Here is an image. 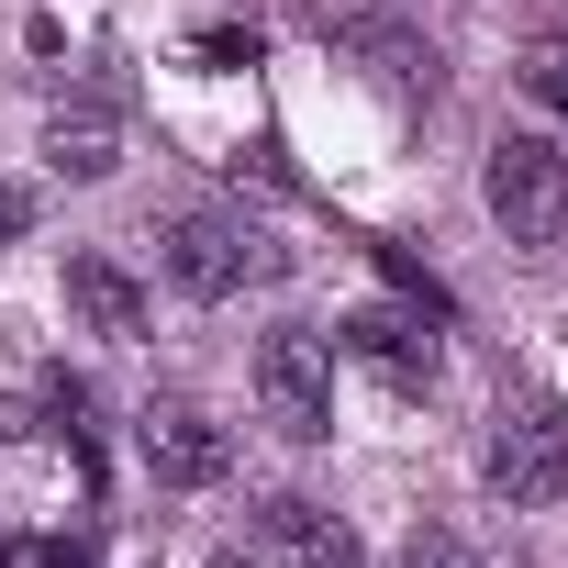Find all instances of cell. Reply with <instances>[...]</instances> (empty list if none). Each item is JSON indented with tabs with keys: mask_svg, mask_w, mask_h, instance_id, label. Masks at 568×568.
I'll return each instance as SVG.
<instances>
[{
	"mask_svg": "<svg viewBox=\"0 0 568 568\" xmlns=\"http://www.w3.org/2000/svg\"><path fill=\"white\" fill-rule=\"evenodd\" d=\"M479 201H490V223H501L524 256H546V245L568 234V156H557L546 134H501L490 168H479Z\"/></svg>",
	"mask_w": 568,
	"mask_h": 568,
	"instance_id": "obj_1",
	"label": "cell"
},
{
	"mask_svg": "<svg viewBox=\"0 0 568 568\" xmlns=\"http://www.w3.org/2000/svg\"><path fill=\"white\" fill-rule=\"evenodd\" d=\"M490 490L513 513L568 501V424H557L546 390H501V413H490Z\"/></svg>",
	"mask_w": 568,
	"mask_h": 568,
	"instance_id": "obj_2",
	"label": "cell"
},
{
	"mask_svg": "<svg viewBox=\"0 0 568 568\" xmlns=\"http://www.w3.org/2000/svg\"><path fill=\"white\" fill-rule=\"evenodd\" d=\"M256 413L291 435V446H324V435H335V357H324L313 324L256 335Z\"/></svg>",
	"mask_w": 568,
	"mask_h": 568,
	"instance_id": "obj_3",
	"label": "cell"
},
{
	"mask_svg": "<svg viewBox=\"0 0 568 568\" xmlns=\"http://www.w3.org/2000/svg\"><path fill=\"white\" fill-rule=\"evenodd\" d=\"M267 267H278V245L245 212H179L168 223V278H179L190 302H234L245 278H267Z\"/></svg>",
	"mask_w": 568,
	"mask_h": 568,
	"instance_id": "obj_4",
	"label": "cell"
},
{
	"mask_svg": "<svg viewBox=\"0 0 568 568\" xmlns=\"http://www.w3.org/2000/svg\"><path fill=\"white\" fill-rule=\"evenodd\" d=\"M335 346H346L357 368H379L390 390H435V368H446V346H435V335H424V313H402V302L346 313V324H335Z\"/></svg>",
	"mask_w": 568,
	"mask_h": 568,
	"instance_id": "obj_5",
	"label": "cell"
},
{
	"mask_svg": "<svg viewBox=\"0 0 568 568\" xmlns=\"http://www.w3.org/2000/svg\"><path fill=\"white\" fill-rule=\"evenodd\" d=\"M134 446H145V468H156L168 490H212V479L234 468V435H223L212 413H190V402H156V413L134 424Z\"/></svg>",
	"mask_w": 568,
	"mask_h": 568,
	"instance_id": "obj_6",
	"label": "cell"
},
{
	"mask_svg": "<svg viewBox=\"0 0 568 568\" xmlns=\"http://www.w3.org/2000/svg\"><path fill=\"white\" fill-rule=\"evenodd\" d=\"M45 168H57V179H112V168H123V112H112V101H68V112L45 123Z\"/></svg>",
	"mask_w": 568,
	"mask_h": 568,
	"instance_id": "obj_7",
	"label": "cell"
},
{
	"mask_svg": "<svg viewBox=\"0 0 568 568\" xmlns=\"http://www.w3.org/2000/svg\"><path fill=\"white\" fill-rule=\"evenodd\" d=\"M256 535L291 557V568H357V535H346L324 501H267V513H256Z\"/></svg>",
	"mask_w": 568,
	"mask_h": 568,
	"instance_id": "obj_8",
	"label": "cell"
},
{
	"mask_svg": "<svg viewBox=\"0 0 568 568\" xmlns=\"http://www.w3.org/2000/svg\"><path fill=\"white\" fill-rule=\"evenodd\" d=\"M68 313L90 335H145V291H134L112 256H68Z\"/></svg>",
	"mask_w": 568,
	"mask_h": 568,
	"instance_id": "obj_9",
	"label": "cell"
},
{
	"mask_svg": "<svg viewBox=\"0 0 568 568\" xmlns=\"http://www.w3.org/2000/svg\"><path fill=\"white\" fill-rule=\"evenodd\" d=\"M524 90L568 123V34H546V45H524Z\"/></svg>",
	"mask_w": 568,
	"mask_h": 568,
	"instance_id": "obj_10",
	"label": "cell"
},
{
	"mask_svg": "<svg viewBox=\"0 0 568 568\" xmlns=\"http://www.w3.org/2000/svg\"><path fill=\"white\" fill-rule=\"evenodd\" d=\"M390 568H479V557H468V546H457V535H413V546H402V557H390Z\"/></svg>",
	"mask_w": 568,
	"mask_h": 568,
	"instance_id": "obj_11",
	"label": "cell"
},
{
	"mask_svg": "<svg viewBox=\"0 0 568 568\" xmlns=\"http://www.w3.org/2000/svg\"><path fill=\"white\" fill-rule=\"evenodd\" d=\"M190 57H201V68H256V34H201Z\"/></svg>",
	"mask_w": 568,
	"mask_h": 568,
	"instance_id": "obj_12",
	"label": "cell"
},
{
	"mask_svg": "<svg viewBox=\"0 0 568 568\" xmlns=\"http://www.w3.org/2000/svg\"><path fill=\"white\" fill-rule=\"evenodd\" d=\"M23 223H34V190H23V179H0V234H23Z\"/></svg>",
	"mask_w": 568,
	"mask_h": 568,
	"instance_id": "obj_13",
	"label": "cell"
},
{
	"mask_svg": "<svg viewBox=\"0 0 568 568\" xmlns=\"http://www.w3.org/2000/svg\"><path fill=\"white\" fill-rule=\"evenodd\" d=\"M45 568H101V557H90L79 535H57V546H45Z\"/></svg>",
	"mask_w": 568,
	"mask_h": 568,
	"instance_id": "obj_14",
	"label": "cell"
},
{
	"mask_svg": "<svg viewBox=\"0 0 568 568\" xmlns=\"http://www.w3.org/2000/svg\"><path fill=\"white\" fill-rule=\"evenodd\" d=\"M23 424H34V413H23V402H12V390H0V446H12V435H23Z\"/></svg>",
	"mask_w": 568,
	"mask_h": 568,
	"instance_id": "obj_15",
	"label": "cell"
},
{
	"mask_svg": "<svg viewBox=\"0 0 568 568\" xmlns=\"http://www.w3.org/2000/svg\"><path fill=\"white\" fill-rule=\"evenodd\" d=\"M0 568H12V546H0Z\"/></svg>",
	"mask_w": 568,
	"mask_h": 568,
	"instance_id": "obj_16",
	"label": "cell"
}]
</instances>
